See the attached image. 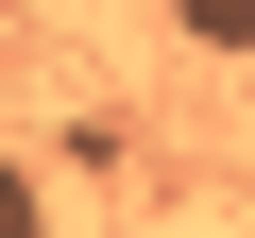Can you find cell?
<instances>
[{"label": "cell", "instance_id": "6da1fadb", "mask_svg": "<svg viewBox=\"0 0 255 238\" xmlns=\"http://www.w3.org/2000/svg\"><path fill=\"white\" fill-rule=\"evenodd\" d=\"M170 34L187 51H255V0H170Z\"/></svg>", "mask_w": 255, "mask_h": 238}, {"label": "cell", "instance_id": "7a4b0ae2", "mask_svg": "<svg viewBox=\"0 0 255 238\" xmlns=\"http://www.w3.org/2000/svg\"><path fill=\"white\" fill-rule=\"evenodd\" d=\"M17 221H51V187H34V170H0V238H17Z\"/></svg>", "mask_w": 255, "mask_h": 238}]
</instances>
